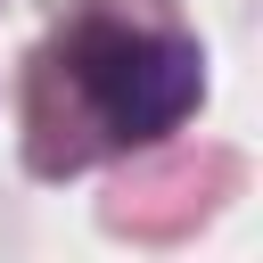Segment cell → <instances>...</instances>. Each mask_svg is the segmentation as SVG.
Returning a JSON list of instances; mask_svg holds the SVG:
<instances>
[{
	"instance_id": "1",
	"label": "cell",
	"mask_w": 263,
	"mask_h": 263,
	"mask_svg": "<svg viewBox=\"0 0 263 263\" xmlns=\"http://www.w3.org/2000/svg\"><path fill=\"white\" fill-rule=\"evenodd\" d=\"M74 82L82 99L99 107V123L115 140H164L197 90H205V58L189 41H164V33H123V25H90L74 41Z\"/></svg>"
}]
</instances>
